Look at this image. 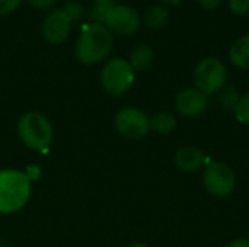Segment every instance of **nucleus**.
<instances>
[{
  "label": "nucleus",
  "mask_w": 249,
  "mask_h": 247,
  "mask_svg": "<svg viewBox=\"0 0 249 247\" xmlns=\"http://www.w3.org/2000/svg\"><path fill=\"white\" fill-rule=\"evenodd\" d=\"M95 6H99V7H104V9H109L111 6H114V0H93Z\"/></svg>",
  "instance_id": "393cba45"
},
{
  "label": "nucleus",
  "mask_w": 249,
  "mask_h": 247,
  "mask_svg": "<svg viewBox=\"0 0 249 247\" xmlns=\"http://www.w3.org/2000/svg\"><path fill=\"white\" fill-rule=\"evenodd\" d=\"M71 20L63 9H53L42 23V35L47 42L60 45L67 41L71 31Z\"/></svg>",
  "instance_id": "1a4fd4ad"
},
{
  "label": "nucleus",
  "mask_w": 249,
  "mask_h": 247,
  "mask_svg": "<svg viewBox=\"0 0 249 247\" xmlns=\"http://www.w3.org/2000/svg\"><path fill=\"white\" fill-rule=\"evenodd\" d=\"M136 80V71L125 58H111L101 70L99 82L102 89L111 96H123Z\"/></svg>",
  "instance_id": "20e7f679"
},
{
  "label": "nucleus",
  "mask_w": 249,
  "mask_h": 247,
  "mask_svg": "<svg viewBox=\"0 0 249 247\" xmlns=\"http://www.w3.org/2000/svg\"><path fill=\"white\" fill-rule=\"evenodd\" d=\"M203 185L210 195L226 198L235 191L236 176L232 167L225 162H212L204 169Z\"/></svg>",
  "instance_id": "423d86ee"
},
{
  "label": "nucleus",
  "mask_w": 249,
  "mask_h": 247,
  "mask_svg": "<svg viewBox=\"0 0 249 247\" xmlns=\"http://www.w3.org/2000/svg\"><path fill=\"white\" fill-rule=\"evenodd\" d=\"M229 58L235 67L249 70V33L242 35L232 44L229 49Z\"/></svg>",
  "instance_id": "f8f14e48"
},
{
  "label": "nucleus",
  "mask_w": 249,
  "mask_h": 247,
  "mask_svg": "<svg viewBox=\"0 0 249 247\" xmlns=\"http://www.w3.org/2000/svg\"><path fill=\"white\" fill-rule=\"evenodd\" d=\"M115 130L128 140H142L150 132V116L139 108L127 106L120 109L114 118Z\"/></svg>",
  "instance_id": "0eeeda50"
},
{
  "label": "nucleus",
  "mask_w": 249,
  "mask_h": 247,
  "mask_svg": "<svg viewBox=\"0 0 249 247\" xmlns=\"http://www.w3.org/2000/svg\"><path fill=\"white\" fill-rule=\"evenodd\" d=\"M32 183L23 170H0V214L10 215L19 213L29 201Z\"/></svg>",
  "instance_id": "f03ea898"
},
{
  "label": "nucleus",
  "mask_w": 249,
  "mask_h": 247,
  "mask_svg": "<svg viewBox=\"0 0 249 247\" xmlns=\"http://www.w3.org/2000/svg\"><path fill=\"white\" fill-rule=\"evenodd\" d=\"M229 10L235 16L249 15V0H229Z\"/></svg>",
  "instance_id": "6ab92c4d"
},
{
  "label": "nucleus",
  "mask_w": 249,
  "mask_h": 247,
  "mask_svg": "<svg viewBox=\"0 0 249 247\" xmlns=\"http://www.w3.org/2000/svg\"><path fill=\"white\" fill-rule=\"evenodd\" d=\"M18 135L19 140L32 151L47 153L53 138L54 130L50 119L39 112H26L18 121Z\"/></svg>",
  "instance_id": "7ed1b4c3"
},
{
  "label": "nucleus",
  "mask_w": 249,
  "mask_h": 247,
  "mask_svg": "<svg viewBox=\"0 0 249 247\" xmlns=\"http://www.w3.org/2000/svg\"><path fill=\"white\" fill-rule=\"evenodd\" d=\"M239 92L236 90V87L233 84H225L222 87V90L219 92V102L225 109H229L233 112V109L236 108L238 102H239Z\"/></svg>",
  "instance_id": "dca6fc26"
},
{
  "label": "nucleus",
  "mask_w": 249,
  "mask_h": 247,
  "mask_svg": "<svg viewBox=\"0 0 249 247\" xmlns=\"http://www.w3.org/2000/svg\"><path fill=\"white\" fill-rule=\"evenodd\" d=\"M0 247H3V243H1V240H0Z\"/></svg>",
  "instance_id": "cd10ccee"
},
{
  "label": "nucleus",
  "mask_w": 249,
  "mask_h": 247,
  "mask_svg": "<svg viewBox=\"0 0 249 247\" xmlns=\"http://www.w3.org/2000/svg\"><path fill=\"white\" fill-rule=\"evenodd\" d=\"M196 89L204 95H216L228 83V68L225 63L216 57H206L200 60L194 68Z\"/></svg>",
  "instance_id": "39448f33"
},
{
  "label": "nucleus",
  "mask_w": 249,
  "mask_h": 247,
  "mask_svg": "<svg viewBox=\"0 0 249 247\" xmlns=\"http://www.w3.org/2000/svg\"><path fill=\"white\" fill-rule=\"evenodd\" d=\"M178 127V121L174 114L160 111L150 118V131L159 135H169Z\"/></svg>",
  "instance_id": "4468645a"
},
{
  "label": "nucleus",
  "mask_w": 249,
  "mask_h": 247,
  "mask_svg": "<svg viewBox=\"0 0 249 247\" xmlns=\"http://www.w3.org/2000/svg\"><path fill=\"white\" fill-rule=\"evenodd\" d=\"M114 38L104 23L90 22L83 26L76 41V58L85 66H93L104 61L112 51Z\"/></svg>",
  "instance_id": "f257e3e1"
},
{
  "label": "nucleus",
  "mask_w": 249,
  "mask_h": 247,
  "mask_svg": "<svg viewBox=\"0 0 249 247\" xmlns=\"http://www.w3.org/2000/svg\"><path fill=\"white\" fill-rule=\"evenodd\" d=\"M175 166L185 173H196L200 169L204 167L206 163V156L203 153V150H200L198 147H193V146H185L178 148V151L175 153Z\"/></svg>",
  "instance_id": "9b49d317"
},
{
  "label": "nucleus",
  "mask_w": 249,
  "mask_h": 247,
  "mask_svg": "<svg viewBox=\"0 0 249 247\" xmlns=\"http://www.w3.org/2000/svg\"><path fill=\"white\" fill-rule=\"evenodd\" d=\"M196 3H198L201 7L207 9V10H214L220 6L222 0H194Z\"/></svg>",
  "instance_id": "5701e85b"
},
{
  "label": "nucleus",
  "mask_w": 249,
  "mask_h": 247,
  "mask_svg": "<svg viewBox=\"0 0 249 247\" xmlns=\"http://www.w3.org/2000/svg\"><path fill=\"white\" fill-rule=\"evenodd\" d=\"M63 10L69 16V19L71 20V23L79 22L83 17V15H85L83 6L80 3H77V1H69V3H66L64 7H63Z\"/></svg>",
  "instance_id": "a211bd4d"
},
{
  "label": "nucleus",
  "mask_w": 249,
  "mask_h": 247,
  "mask_svg": "<svg viewBox=\"0 0 249 247\" xmlns=\"http://www.w3.org/2000/svg\"><path fill=\"white\" fill-rule=\"evenodd\" d=\"M108 31L117 35H134L142 25V16L139 12L127 4H114L108 9L104 22Z\"/></svg>",
  "instance_id": "6e6552de"
},
{
  "label": "nucleus",
  "mask_w": 249,
  "mask_h": 247,
  "mask_svg": "<svg viewBox=\"0 0 249 247\" xmlns=\"http://www.w3.org/2000/svg\"><path fill=\"white\" fill-rule=\"evenodd\" d=\"M160 1H163V3H166V4H178V3H181L182 0H160Z\"/></svg>",
  "instance_id": "a878e982"
},
{
  "label": "nucleus",
  "mask_w": 249,
  "mask_h": 247,
  "mask_svg": "<svg viewBox=\"0 0 249 247\" xmlns=\"http://www.w3.org/2000/svg\"><path fill=\"white\" fill-rule=\"evenodd\" d=\"M169 19V10L168 7L162 6V4H152L149 7H146L143 16H142V22L150 28V29H158L162 28Z\"/></svg>",
  "instance_id": "2eb2a0df"
},
{
  "label": "nucleus",
  "mask_w": 249,
  "mask_h": 247,
  "mask_svg": "<svg viewBox=\"0 0 249 247\" xmlns=\"http://www.w3.org/2000/svg\"><path fill=\"white\" fill-rule=\"evenodd\" d=\"M23 172H25L26 178L31 181V183H32V182H38V181L41 179V176H42V169H41L39 166H36V165H29V166H26Z\"/></svg>",
  "instance_id": "412c9836"
},
{
  "label": "nucleus",
  "mask_w": 249,
  "mask_h": 247,
  "mask_svg": "<svg viewBox=\"0 0 249 247\" xmlns=\"http://www.w3.org/2000/svg\"><path fill=\"white\" fill-rule=\"evenodd\" d=\"M175 108L184 118H197L209 108V96L198 89L181 90L175 98Z\"/></svg>",
  "instance_id": "9d476101"
},
{
  "label": "nucleus",
  "mask_w": 249,
  "mask_h": 247,
  "mask_svg": "<svg viewBox=\"0 0 249 247\" xmlns=\"http://www.w3.org/2000/svg\"><path fill=\"white\" fill-rule=\"evenodd\" d=\"M155 60V51L150 45L142 44L131 49L128 63L134 71H144L147 70Z\"/></svg>",
  "instance_id": "ddd939ff"
},
{
  "label": "nucleus",
  "mask_w": 249,
  "mask_h": 247,
  "mask_svg": "<svg viewBox=\"0 0 249 247\" xmlns=\"http://www.w3.org/2000/svg\"><path fill=\"white\" fill-rule=\"evenodd\" d=\"M226 247H249V240L248 239H236L231 242Z\"/></svg>",
  "instance_id": "b1692460"
},
{
  "label": "nucleus",
  "mask_w": 249,
  "mask_h": 247,
  "mask_svg": "<svg viewBox=\"0 0 249 247\" xmlns=\"http://www.w3.org/2000/svg\"><path fill=\"white\" fill-rule=\"evenodd\" d=\"M128 247H149L146 243H133L131 246H128Z\"/></svg>",
  "instance_id": "bb28decb"
},
{
  "label": "nucleus",
  "mask_w": 249,
  "mask_h": 247,
  "mask_svg": "<svg viewBox=\"0 0 249 247\" xmlns=\"http://www.w3.org/2000/svg\"><path fill=\"white\" fill-rule=\"evenodd\" d=\"M28 3L38 10H53L57 0H28Z\"/></svg>",
  "instance_id": "4be33fe9"
},
{
  "label": "nucleus",
  "mask_w": 249,
  "mask_h": 247,
  "mask_svg": "<svg viewBox=\"0 0 249 247\" xmlns=\"http://www.w3.org/2000/svg\"><path fill=\"white\" fill-rule=\"evenodd\" d=\"M23 0H0V17L15 12Z\"/></svg>",
  "instance_id": "aec40b11"
},
{
  "label": "nucleus",
  "mask_w": 249,
  "mask_h": 247,
  "mask_svg": "<svg viewBox=\"0 0 249 247\" xmlns=\"http://www.w3.org/2000/svg\"><path fill=\"white\" fill-rule=\"evenodd\" d=\"M233 114L238 122L249 124V93H245L239 98V102L233 109Z\"/></svg>",
  "instance_id": "f3484780"
}]
</instances>
